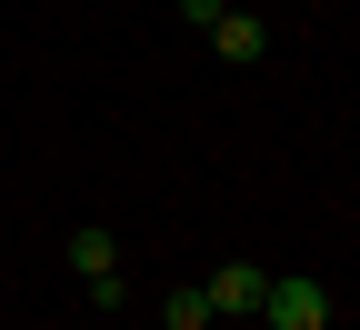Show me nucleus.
<instances>
[{"mask_svg":"<svg viewBox=\"0 0 360 330\" xmlns=\"http://www.w3.org/2000/svg\"><path fill=\"white\" fill-rule=\"evenodd\" d=\"M70 270H80V291L101 300V320L130 300V280H120V241H110L101 220H90V230H70Z\"/></svg>","mask_w":360,"mask_h":330,"instance_id":"obj_1","label":"nucleus"},{"mask_svg":"<svg viewBox=\"0 0 360 330\" xmlns=\"http://www.w3.org/2000/svg\"><path fill=\"white\" fill-rule=\"evenodd\" d=\"M250 320H270V330H330V291L321 280H260Z\"/></svg>","mask_w":360,"mask_h":330,"instance_id":"obj_2","label":"nucleus"},{"mask_svg":"<svg viewBox=\"0 0 360 330\" xmlns=\"http://www.w3.org/2000/svg\"><path fill=\"white\" fill-rule=\"evenodd\" d=\"M200 291H210V320H250L260 310V260H220Z\"/></svg>","mask_w":360,"mask_h":330,"instance_id":"obj_3","label":"nucleus"},{"mask_svg":"<svg viewBox=\"0 0 360 330\" xmlns=\"http://www.w3.org/2000/svg\"><path fill=\"white\" fill-rule=\"evenodd\" d=\"M210 51H220V61H260V51H270L260 11H220V20H210Z\"/></svg>","mask_w":360,"mask_h":330,"instance_id":"obj_4","label":"nucleus"},{"mask_svg":"<svg viewBox=\"0 0 360 330\" xmlns=\"http://www.w3.org/2000/svg\"><path fill=\"white\" fill-rule=\"evenodd\" d=\"M160 320H170V330H220V320H210V291H200V280H170Z\"/></svg>","mask_w":360,"mask_h":330,"instance_id":"obj_5","label":"nucleus"},{"mask_svg":"<svg viewBox=\"0 0 360 330\" xmlns=\"http://www.w3.org/2000/svg\"><path fill=\"white\" fill-rule=\"evenodd\" d=\"M220 11H231V0H180V20H191V30H210Z\"/></svg>","mask_w":360,"mask_h":330,"instance_id":"obj_6","label":"nucleus"}]
</instances>
